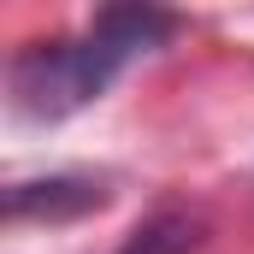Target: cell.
Wrapping results in <instances>:
<instances>
[{
  "instance_id": "2",
  "label": "cell",
  "mask_w": 254,
  "mask_h": 254,
  "mask_svg": "<svg viewBox=\"0 0 254 254\" xmlns=\"http://www.w3.org/2000/svg\"><path fill=\"white\" fill-rule=\"evenodd\" d=\"M101 207H107V184H101V178H83V172L30 178V184H12V190H6V219H12V225H24V219L65 225V219L101 213Z\"/></svg>"
},
{
  "instance_id": "3",
  "label": "cell",
  "mask_w": 254,
  "mask_h": 254,
  "mask_svg": "<svg viewBox=\"0 0 254 254\" xmlns=\"http://www.w3.org/2000/svg\"><path fill=\"white\" fill-rule=\"evenodd\" d=\"M201 249V219L195 213H154L125 237L119 254H195Z\"/></svg>"
},
{
  "instance_id": "1",
  "label": "cell",
  "mask_w": 254,
  "mask_h": 254,
  "mask_svg": "<svg viewBox=\"0 0 254 254\" xmlns=\"http://www.w3.org/2000/svg\"><path fill=\"white\" fill-rule=\"evenodd\" d=\"M166 36H172L166 12H154V6H107L89 36L36 42V48H24L12 60V77H6L12 83V107L24 119H42V125L71 119L89 101H101L136 54L160 48Z\"/></svg>"
}]
</instances>
